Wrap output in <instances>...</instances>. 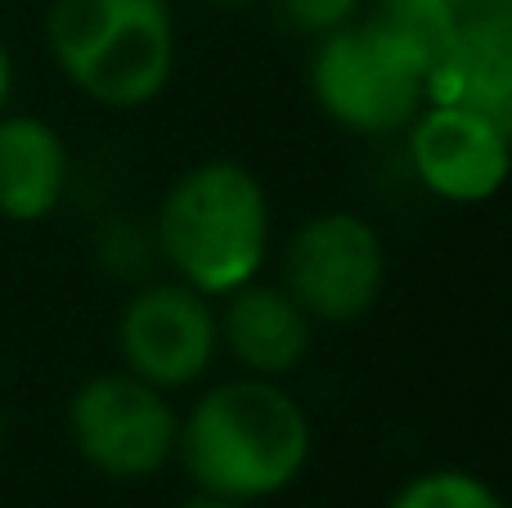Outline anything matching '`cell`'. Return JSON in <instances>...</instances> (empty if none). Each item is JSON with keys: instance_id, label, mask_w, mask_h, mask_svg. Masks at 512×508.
<instances>
[{"instance_id": "277c9868", "label": "cell", "mask_w": 512, "mask_h": 508, "mask_svg": "<svg viewBox=\"0 0 512 508\" xmlns=\"http://www.w3.org/2000/svg\"><path fill=\"white\" fill-rule=\"evenodd\" d=\"M310 90L315 104L351 135H396L427 104L423 68L369 18H351L315 36Z\"/></svg>"}, {"instance_id": "44dd1931", "label": "cell", "mask_w": 512, "mask_h": 508, "mask_svg": "<svg viewBox=\"0 0 512 508\" xmlns=\"http://www.w3.org/2000/svg\"><path fill=\"white\" fill-rule=\"evenodd\" d=\"M0 432H5V423H0Z\"/></svg>"}, {"instance_id": "5b68a950", "label": "cell", "mask_w": 512, "mask_h": 508, "mask_svg": "<svg viewBox=\"0 0 512 508\" xmlns=\"http://www.w3.org/2000/svg\"><path fill=\"white\" fill-rule=\"evenodd\" d=\"M279 284L319 324H355L378 306L387 248L360 212H319L297 225L279 261Z\"/></svg>"}, {"instance_id": "30bf717a", "label": "cell", "mask_w": 512, "mask_h": 508, "mask_svg": "<svg viewBox=\"0 0 512 508\" xmlns=\"http://www.w3.org/2000/svg\"><path fill=\"white\" fill-rule=\"evenodd\" d=\"M72 158L63 135L41 117H0V216L45 221L63 203Z\"/></svg>"}, {"instance_id": "7a4b0ae2", "label": "cell", "mask_w": 512, "mask_h": 508, "mask_svg": "<svg viewBox=\"0 0 512 508\" xmlns=\"http://www.w3.org/2000/svg\"><path fill=\"white\" fill-rule=\"evenodd\" d=\"M158 257L180 284L225 297L261 275L270 252V198L243 162L212 158L180 171L153 216Z\"/></svg>"}, {"instance_id": "8992f818", "label": "cell", "mask_w": 512, "mask_h": 508, "mask_svg": "<svg viewBox=\"0 0 512 508\" xmlns=\"http://www.w3.org/2000/svg\"><path fill=\"white\" fill-rule=\"evenodd\" d=\"M68 432L77 455L113 482H144L176 455L180 419L167 392L135 374H95L72 392Z\"/></svg>"}, {"instance_id": "8fae6325", "label": "cell", "mask_w": 512, "mask_h": 508, "mask_svg": "<svg viewBox=\"0 0 512 508\" xmlns=\"http://www.w3.org/2000/svg\"><path fill=\"white\" fill-rule=\"evenodd\" d=\"M427 99L468 108L512 144V50H459L427 81Z\"/></svg>"}, {"instance_id": "ba28073f", "label": "cell", "mask_w": 512, "mask_h": 508, "mask_svg": "<svg viewBox=\"0 0 512 508\" xmlns=\"http://www.w3.org/2000/svg\"><path fill=\"white\" fill-rule=\"evenodd\" d=\"M409 131V167L427 194L454 207L495 198L512 176V144L459 104L427 99Z\"/></svg>"}, {"instance_id": "ffe728a7", "label": "cell", "mask_w": 512, "mask_h": 508, "mask_svg": "<svg viewBox=\"0 0 512 508\" xmlns=\"http://www.w3.org/2000/svg\"><path fill=\"white\" fill-rule=\"evenodd\" d=\"M445 5H454V0H445Z\"/></svg>"}, {"instance_id": "ac0fdd59", "label": "cell", "mask_w": 512, "mask_h": 508, "mask_svg": "<svg viewBox=\"0 0 512 508\" xmlns=\"http://www.w3.org/2000/svg\"><path fill=\"white\" fill-rule=\"evenodd\" d=\"M180 508H248V504H239V500H221V495H207V491H198L194 500H185Z\"/></svg>"}, {"instance_id": "9c48e42d", "label": "cell", "mask_w": 512, "mask_h": 508, "mask_svg": "<svg viewBox=\"0 0 512 508\" xmlns=\"http://www.w3.org/2000/svg\"><path fill=\"white\" fill-rule=\"evenodd\" d=\"M216 333L243 374L274 378V383L297 374L315 347V320L292 302L288 288L265 284V279H248L234 293H225Z\"/></svg>"}, {"instance_id": "6da1fadb", "label": "cell", "mask_w": 512, "mask_h": 508, "mask_svg": "<svg viewBox=\"0 0 512 508\" xmlns=\"http://www.w3.org/2000/svg\"><path fill=\"white\" fill-rule=\"evenodd\" d=\"M310 414L274 378H230L189 405L176 432L185 477L207 495L256 504L288 491L310 464Z\"/></svg>"}, {"instance_id": "e0dca14e", "label": "cell", "mask_w": 512, "mask_h": 508, "mask_svg": "<svg viewBox=\"0 0 512 508\" xmlns=\"http://www.w3.org/2000/svg\"><path fill=\"white\" fill-rule=\"evenodd\" d=\"M9 90H14V68H9V50L0 45V113L9 104Z\"/></svg>"}, {"instance_id": "9a60e30c", "label": "cell", "mask_w": 512, "mask_h": 508, "mask_svg": "<svg viewBox=\"0 0 512 508\" xmlns=\"http://www.w3.org/2000/svg\"><path fill=\"white\" fill-rule=\"evenodd\" d=\"M463 50H512V0H454Z\"/></svg>"}, {"instance_id": "52a82bcc", "label": "cell", "mask_w": 512, "mask_h": 508, "mask_svg": "<svg viewBox=\"0 0 512 508\" xmlns=\"http://www.w3.org/2000/svg\"><path fill=\"white\" fill-rule=\"evenodd\" d=\"M221 333L207 293L180 284H140L117 315V351L126 374L158 392L194 387L212 369Z\"/></svg>"}, {"instance_id": "4fadbf2b", "label": "cell", "mask_w": 512, "mask_h": 508, "mask_svg": "<svg viewBox=\"0 0 512 508\" xmlns=\"http://www.w3.org/2000/svg\"><path fill=\"white\" fill-rule=\"evenodd\" d=\"M387 508H504V500L463 468H432L400 486Z\"/></svg>"}, {"instance_id": "7c38bea8", "label": "cell", "mask_w": 512, "mask_h": 508, "mask_svg": "<svg viewBox=\"0 0 512 508\" xmlns=\"http://www.w3.org/2000/svg\"><path fill=\"white\" fill-rule=\"evenodd\" d=\"M369 23L378 32H387L423 68L427 81L463 50L454 5H445V0H373Z\"/></svg>"}, {"instance_id": "5bb4252c", "label": "cell", "mask_w": 512, "mask_h": 508, "mask_svg": "<svg viewBox=\"0 0 512 508\" xmlns=\"http://www.w3.org/2000/svg\"><path fill=\"white\" fill-rule=\"evenodd\" d=\"M153 257H158V234L140 230L135 216H108L95 230V261L117 279H140L149 275Z\"/></svg>"}, {"instance_id": "2e32d148", "label": "cell", "mask_w": 512, "mask_h": 508, "mask_svg": "<svg viewBox=\"0 0 512 508\" xmlns=\"http://www.w3.org/2000/svg\"><path fill=\"white\" fill-rule=\"evenodd\" d=\"M360 5L364 0H274V14H279V23L288 27V32L315 41V36L351 23V18L360 14Z\"/></svg>"}, {"instance_id": "3957f363", "label": "cell", "mask_w": 512, "mask_h": 508, "mask_svg": "<svg viewBox=\"0 0 512 508\" xmlns=\"http://www.w3.org/2000/svg\"><path fill=\"white\" fill-rule=\"evenodd\" d=\"M45 41L59 72L104 108H144L176 72L167 0H54Z\"/></svg>"}, {"instance_id": "d6986e66", "label": "cell", "mask_w": 512, "mask_h": 508, "mask_svg": "<svg viewBox=\"0 0 512 508\" xmlns=\"http://www.w3.org/2000/svg\"><path fill=\"white\" fill-rule=\"evenodd\" d=\"M207 5H216V9H248V5H256V0H207Z\"/></svg>"}]
</instances>
